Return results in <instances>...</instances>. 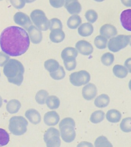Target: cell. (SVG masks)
<instances>
[{"label":"cell","instance_id":"19","mask_svg":"<svg viewBox=\"0 0 131 147\" xmlns=\"http://www.w3.org/2000/svg\"><path fill=\"white\" fill-rule=\"evenodd\" d=\"M25 116L31 123L34 125L39 124L41 121V116L37 110L29 109L25 113Z\"/></svg>","mask_w":131,"mask_h":147},{"label":"cell","instance_id":"6","mask_svg":"<svg viewBox=\"0 0 131 147\" xmlns=\"http://www.w3.org/2000/svg\"><path fill=\"white\" fill-rule=\"evenodd\" d=\"M31 17L35 26L41 30L45 31L49 28L50 21L42 10H34L31 14Z\"/></svg>","mask_w":131,"mask_h":147},{"label":"cell","instance_id":"47","mask_svg":"<svg viewBox=\"0 0 131 147\" xmlns=\"http://www.w3.org/2000/svg\"><path fill=\"white\" fill-rule=\"evenodd\" d=\"M94 1L98 2H102L105 1V0H94Z\"/></svg>","mask_w":131,"mask_h":147},{"label":"cell","instance_id":"26","mask_svg":"<svg viewBox=\"0 0 131 147\" xmlns=\"http://www.w3.org/2000/svg\"><path fill=\"white\" fill-rule=\"evenodd\" d=\"M60 65L57 61L54 59L48 60L45 62L44 67L50 73L55 72L57 71Z\"/></svg>","mask_w":131,"mask_h":147},{"label":"cell","instance_id":"31","mask_svg":"<svg viewBox=\"0 0 131 147\" xmlns=\"http://www.w3.org/2000/svg\"><path fill=\"white\" fill-rule=\"evenodd\" d=\"M114 56L113 54L110 53H105L101 57V61L102 64L106 66H110L113 63Z\"/></svg>","mask_w":131,"mask_h":147},{"label":"cell","instance_id":"30","mask_svg":"<svg viewBox=\"0 0 131 147\" xmlns=\"http://www.w3.org/2000/svg\"><path fill=\"white\" fill-rule=\"evenodd\" d=\"M49 96L48 92L45 90H42L39 91L37 93L35 96V100L36 102L40 105H43L45 103V100Z\"/></svg>","mask_w":131,"mask_h":147},{"label":"cell","instance_id":"36","mask_svg":"<svg viewBox=\"0 0 131 147\" xmlns=\"http://www.w3.org/2000/svg\"><path fill=\"white\" fill-rule=\"evenodd\" d=\"M85 17L87 21L92 24L95 23L98 19L97 13L93 10H89L87 11Z\"/></svg>","mask_w":131,"mask_h":147},{"label":"cell","instance_id":"4","mask_svg":"<svg viewBox=\"0 0 131 147\" xmlns=\"http://www.w3.org/2000/svg\"><path fill=\"white\" fill-rule=\"evenodd\" d=\"M28 125V121L24 117L15 116L10 119L9 129L12 134L20 136L27 131Z\"/></svg>","mask_w":131,"mask_h":147},{"label":"cell","instance_id":"21","mask_svg":"<svg viewBox=\"0 0 131 147\" xmlns=\"http://www.w3.org/2000/svg\"><path fill=\"white\" fill-rule=\"evenodd\" d=\"M106 117L108 121L110 122L117 123L120 121L121 114L118 110L115 109H111L107 112Z\"/></svg>","mask_w":131,"mask_h":147},{"label":"cell","instance_id":"49","mask_svg":"<svg viewBox=\"0 0 131 147\" xmlns=\"http://www.w3.org/2000/svg\"><path fill=\"white\" fill-rule=\"evenodd\" d=\"M0 77H1V73H0Z\"/></svg>","mask_w":131,"mask_h":147},{"label":"cell","instance_id":"27","mask_svg":"<svg viewBox=\"0 0 131 147\" xmlns=\"http://www.w3.org/2000/svg\"><path fill=\"white\" fill-rule=\"evenodd\" d=\"M47 106L50 109H58L60 105V101L56 96H50L47 98L46 100Z\"/></svg>","mask_w":131,"mask_h":147},{"label":"cell","instance_id":"29","mask_svg":"<svg viewBox=\"0 0 131 147\" xmlns=\"http://www.w3.org/2000/svg\"><path fill=\"white\" fill-rule=\"evenodd\" d=\"M107 41V39L105 37L99 35L95 38L94 43L96 48L102 49L106 48Z\"/></svg>","mask_w":131,"mask_h":147},{"label":"cell","instance_id":"12","mask_svg":"<svg viewBox=\"0 0 131 147\" xmlns=\"http://www.w3.org/2000/svg\"><path fill=\"white\" fill-rule=\"evenodd\" d=\"M29 36L33 43L37 44L41 42L42 40V34L41 30L34 25H31L28 29Z\"/></svg>","mask_w":131,"mask_h":147},{"label":"cell","instance_id":"48","mask_svg":"<svg viewBox=\"0 0 131 147\" xmlns=\"http://www.w3.org/2000/svg\"><path fill=\"white\" fill-rule=\"evenodd\" d=\"M3 1V0H0V1Z\"/></svg>","mask_w":131,"mask_h":147},{"label":"cell","instance_id":"37","mask_svg":"<svg viewBox=\"0 0 131 147\" xmlns=\"http://www.w3.org/2000/svg\"><path fill=\"white\" fill-rule=\"evenodd\" d=\"M57 28L62 29L63 26L62 22L58 18H52L50 21L49 29L50 30H51Z\"/></svg>","mask_w":131,"mask_h":147},{"label":"cell","instance_id":"25","mask_svg":"<svg viewBox=\"0 0 131 147\" xmlns=\"http://www.w3.org/2000/svg\"><path fill=\"white\" fill-rule=\"evenodd\" d=\"M113 71L115 76L119 78H125L128 74V71L125 67L118 64L113 67Z\"/></svg>","mask_w":131,"mask_h":147},{"label":"cell","instance_id":"15","mask_svg":"<svg viewBox=\"0 0 131 147\" xmlns=\"http://www.w3.org/2000/svg\"><path fill=\"white\" fill-rule=\"evenodd\" d=\"M77 49L72 47H67L62 52L61 57L64 61H69L76 60L78 56Z\"/></svg>","mask_w":131,"mask_h":147},{"label":"cell","instance_id":"2","mask_svg":"<svg viewBox=\"0 0 131 147\" xmlns=\"http://www.w3.org/2000/svg\"><path fill=\"white\" fill-rule=\"evenodd\" d=\"M3 72L10 83L20 86L24 79V68L21 62L11 59L5 64Z\"/></svg>","mask_w":131,"mask_h":147},{"label":"cell","instance_id":"23","mask_svg":"<svg viewBox=\"0 0 131 147\" xmlns=\"http://www.w3.org/2000/svg\"><path fill=\"white\" fill-rule=\"evenodd\" d=\"M110 98L105 94H102L98 96L95 100V105L98 108L106 107L109 105Z\"/></svg>","mask_w":131,"mask_h":147},{"label":"cell","instance_id":"5","mask_svg":"<svg viewBox=\"0 0 131 147\" xmlns=\"http://www.w3.org/2000/svg\"><path fill=\"white\" fill-rule=\"evenodd\" d=\"M131 36L119 35L111 38L109 41V50L113 52H117L125 48L130 42Z\"/></svg>","mask_w":131,"mask_h":147},{"label":"cell","instance_id":"45","mask_svg":"<svg viewBox=\"0 0 131 147\" xmlns=\"http://www.w3.org/2000/svg\"><path fill=\"white\" fill-rule=\"evenodd\" d=\"M25 2L27 3H31L34 2L36 0H24Z\"/></svg>","mask_w":131,"mask_h":147},{"label":"cell","instance_id":"32","mask_svg":"<svg viewBox=\"0 0 131 147\" xmlns=\"http://www.w3.org/2000/svg\"><path fill=\"white\" fill-rule=\"evenodd\" d=\"M95 147H112L113 146L106 137L104 136H101L95 140Z\"/></svg>","mask_w":131,"mask_h":147},{"label":"cell","instance_id":"41","mask_svg":"<svg viewBox=\"0 0 131 147\" xmlns=\"http://www.w3.org/2000/svg\"><path fill=\"white\" fill-rule=\"evenodd\" d=\"M10 57L5 53L0 52V67L5 65L10 60Z\"/></svg>","mask_w":131,"mask_h":147},{"label":"cell","instance_id":"35","mask_svg":"<svg viewBox=\"0 0 131 147\" xmlns=\"http://www.w3.org/2000/svg\"><path fill=\"white\" fill-rule=\"evenodd\" d=\"M131 118L128 117L123 119L120 124L121 129L123 132L129 133L131 131Z\"/></svg>","mask_w":131,"mask_h":147},{"label":"cell","instance_id":"44","mask_svg":"<svg viewBox=\"0 0 131 147\" xmlns=\"http://www.w3.org/2000/svg\"><path fill=\"white\" fill-rule=\"evenodd\" d=\"M125 65L129 69V72H130L131 58H129L126 61L125 63Z\"/></svg>","mask_w":131,"mask_h":147},{"label":"cell","instance_id":"18","mask_svg":"<svg viewBox=\"0 0 131 147\" xmlns=\"http://www.w3.org/2000/svg\"><path fill=\"white\" fill-rule=\"evenodd\" d=\"M65 34L62 29L57 28L51 30L49 37L50 40L54 43H58L62 42L65 38Z\"/></svg>","mask_w":131,"mask_h":147},{"label":"cell","instance_id":"22","mask_svg":"<svg viewBox=\"0 0 131 147\" xmlns=\"http://www.w3.org/2000/svg\"><path fill=\"white\" fill-rule=\"evenodd\" d=\"M21 107V103L19 100L13 99L9 101L7 103L6 109L10 113L15 114L18 112Z\"/></svg>","mask_w":131,"mask_h":147},{"label":"cell","instance_id":"34","mask_svg":"<svg viewBox=\"0 0 131 147\" xmlns=\"http://www.w3.org/2000/svg\"><path fill=\"white\" fill-rule=\"evenodd\" d=\"M51 78L54 80H61L64 78L65 76V72L64 68L62 66H60L59 68L55 72L50 73Z\"/></svg>","mask_w":131,"mask_h":147},{"label":"cell","instance_id":"10","mask_svg":"<svg viewBox=\"0 0 131 147\" xmlns=\"http://www.w3.org/2000/svg\"><path fill=\"white\" fill-rule=\"evenodd\" d=\"M78 51L81 55L88 56L92 53L94 51L93 46L90 42L84 40L78 41L75 45Z\"/></svg>","mask_w":131,"mask_h":147},{"label":"cell","instance_id":"40","mask_svg":"<svg viewBox=\"0 0 131 147\" xmlns=\"http://www.w3.org/2000/svg\"><path fill=\"white\" fill-rule=\"evenodd\" d=\"M52 6L56 8L62 7L64 4V0H49Z\"/></svg>","mask_w":131,"mask_h":147},{"label":"cell","instance_id":"39","mask_svg":"<svg viewBox=\"0 0 131 147\" xmlns=\"http://www.w3.org/2000/svg\"><path fill=\"white\" fill-rule=\"evenodd\" d=\"M64 65L66 69L69 71H72L75 69L77 66L76 60L64 61Z\"/></svg>","mask_w":131,"mask_h":147},{"label":"cell","instance_id":"11","mask_svg":"<svg viewBox=\"0 0 131 147\" xmlns=\"http://www.w3.org/2000/svg\"><path fill=\"white\" fill-rule=\"evenodd\" d=\"M64 5L71 14H77L81 11V5L78 0H64Z\"/></svg>","mask_w":131,"mask_h":147},{"label":"cell","instance_id":"24","mask_svg":"<svg viewBox=\"0 0 131 147\" xmlns=\"http://www.w3.org/2000/svg\"><path fill=\"white\" fill-rule=\"evenodd\" d=\"M81 19L80 16L78 15H74L71 16L68 20L67 25L69 28L72 29H75L80 25Z\"/></svg>","mask_w":131,"mask_h":147},{"label":"cell","instance_id":"14","mask_svg":"<svg viewBox=\"0 0 131 147\" xmlns=\"http://www.w3.org/2000/svg\"><path fill=\"white\" fill-rule=\"evenodd\" d=\"M100 33L101 35L107 39H110L117 35L118 32L115 26L111 24H106L100 28Z\"/></svg>","mask_w":131,"mask_h":147},{"label":"cell","instance_id":"16","mask_svg":"<svg viewBox=\"0 0 131 147\" xmlns=\"http://www.w3.org/2000/svg\"><path fill=\"white\" fill-rule=\"evenodd\" d=\"M60 119L59 115L56 111H49L45 115L44 121L48 126H55L58 124Z\"/></svg>","mask_w":131,"mask_h":147},{"label":"cell","instance_id":"38","mask_svg":"<svg viewBox=\"0 0 131 147\" xmlns=\"http://www.w3.org/2000/svg\"><path fill=\"white\" fill-rule=\"evenodd\" d=\"M10 1L13 6L18 9H22L26 5L24 0H10Z\"/></svg>","mask_w":131,"mask_h":147},{"label":"cell","instance_id":"9","mask_svg":"<svg viewBox=\"0 0 131 147\" xmlns=\"http://www.w3.org/2000/svg\"><path fill=\"white\" fill-rule=\"evenodd\" d=\"M15 22L27 30L29 28L33 25L29 17L26 14L22 12H18L14 17Z\"/></svg>","mask_w":131,"mask_h":147},{"label":"cell","instance_id":"1","mask_svg":"<svg viewBox=\"0 0 131 147\" xmlns=\"http://www.w3.org/2000/svg\"><path fill=\"white\" fill-rule=\"evenodd\" d=\"M30 41L28 33L23 28L10 26L3 31L0 36V46L5 53L11 56L23 55L29 48Z\"/></svg>","mask_w":131,"mask_h":147},{"label":"cell","instance_id":"42","mask_svg":"<svg viewBox=\"0 0 131 147\" xmlns=\"http://www.w3.org/2000/svg\"><path fill=\"white\" fill-rule=\"evenodd\" d=\"M122 3L125 6L127 7H131V0H121Z\"/></svg>","mask_w":131,"mask_h":147},{"label":"cell","instance_id":"33","mask_svg":"<svg viewBox=\"0 0 131 147\" xmlns=\"http://www.w3.org/2000/svg\"><path fill=\"white\" fill-rule=\"evenodd\" d=\"M10 141V135L3 129L0 128V146L6 145Z\"/></svg>","mask_w":131,"mask_h":147},{"label":"cell","instance_id":"17","mask_svg":"<svg viewBox=\"0 0 131 147\" xmlns=\"http://www.w3.org/2000/svg\"><path fill=\"white\" fill-rule=\"evenodd\" d=\"M120 21L123 27L128 31H131V10H124L120 15Z\"/></svg>","mask_w":131,"mask_h":147},{"label":"cell","instance_id":"20","mask_svg":"<svg viewBox=\"0 0 131 147\" xmlns=\"http://www.w3.org/2000/svg\"><path fill=\"white\" fill-rule=\"evenodd\" d=\"M78 33L83 37H87L91 35L94 32V27L89 23H85L81 24L78 28Z\"/></svg>","mask_w":131,"mask_h":147},{"label":"cell","instance_id":"46","mask_svg":"<svg viewBox=\"0 0 131 147\" xmlns=\"http://www.w3.org/2000/svg\"><path fill=\"white\" fill-rule=\"evenodd\" d=\"M2 104H3V99L2 97L0 96V108L1 107Z\"/></svg>","mask_w":131,"mask_h":147},{"label":"cell","instance_id":"43","mask_svg":"<svg viewBox=\"0 0 131 147\" xmlns=\"http://www.w3.org/2000/svg\"><path fill=\"white\" fill-rule=\"evenodd\" d=\"M77 146H87V147H91L93 146L92 144L89 143V142H83L80 143V144L78 145Z\"/></svg>","mask_w":131,"mask_h":147},{"label":"cell","instance_id":"28","mask_svg":"<svg viewBox=\"0 0 131 147\" xmlns=\"http://www.w3.org/2000/svg\"><path fill=\"white\" fill-rule=\"evenodd\" d=\"M105 115V113L102 110L95 111L91 115L90 121L93 123H98L104 119Z\"/></svg>","mask_w":131,"mask_h":147},{"label":"cell","instance_id":"7","mask_svg":"<svg viewBox=\"0 0 131 147\" xmlns=\"http://www.w3.org/2000/svg\"><path fill=\"white\" fill-rule=\"evenodd\" d=\"M59 131L54 127L48 129L44 135V140L47 147H59L61 144Z\"/></svg>","mask_w":131,"mask_h":147},{"label":"cell","instance_id":"8","mask_svg":"<svg viewBox=\"0 0 131 147\" xmlns=\"http://www.w3.org/2000/svg\"><path fill=\"white\" fill-rule=\"evenodd\" d=\"M90 80V74L86 71H80L71 74L70 80L71 84L76 87L85 85L89 82Z\"/></svg>","mask_w":131,"mask_h":147},{"label":"cell","instance_id":"13","mask_svg":"<svg viewBox=\"0 0 131 147\" xmlns=\"http://www.w3.org/2000/svg\"><path fill=\"white\" fill-rule=\"evenodd\" d=\"M97 88L94 84L89 83L86 85L82 89V95L87 100H92L97 94Z\"/></svg>","mask_w":131,"mask_h":147},{"label":"cell","instance_id":"3","mask_svg":"<svg viewBox=\"0 0 131 147\" xmlns=\"http://www.w3.org/2000/svg\"><path fill=\"white\" fill-rule=\"evenodd\" d=\"M59 126L62 139L68 143L72 142L76 136L74 120L71 118H64L60 123Z\"/></svg>","mask_w":131,"mask_h":147}]
</instances>
